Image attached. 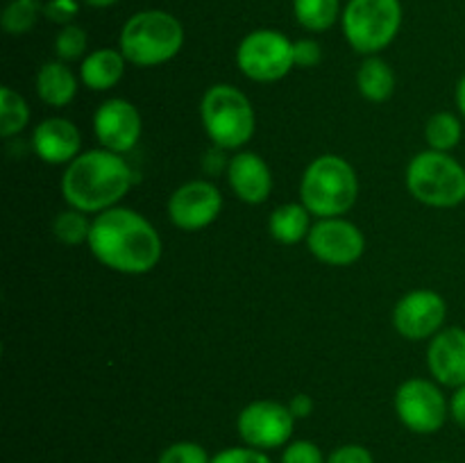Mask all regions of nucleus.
Listing matches in <instances>:
<instances>
[{"instance_id": "nucleus-26", "label": "nucleus", "mask_w": 465, "mask_h": 463, "mask_svg": "<svg viewBox=\"0 0 465 463\" xmlns=\"http://www.w3.org/2000/svg\"><path fill=\"white\" fill-rule=\"evenodd\" d=\"M91 222L84 212L80 209H66L59 212L53 221V234L62 241L64 245H80L89 243L91 234Z\"/></svg>"}, {"instance_id": "nucleus-34", "label": "nucleus", "mask_w": 465, "mask_h": 463, "mask_svg": "<svg viewBox=\"0 0 465 463\" xmlns=\"http://www.w3.org/2000/svg\"><path fill=\"white\" fill-rule=\"evenodd\" d=\"M450 418L465 429V384L454 389V395L450 398Z\"/></svg>"}, {"instance_id": "nucleus-10", "label": "nucleus", "mask_w": 465, "mask_h": 463, "mask_svg": "<svg viewBox=\"0 0 465 463\" xmlns=\"http://www.w3.org/2000/svg\"><path fill=\"white\" fill-rule=\"evenodd\" d=\"M295 429V418L289 404L275 399H254L241 409L236 418V431L248 448L268 449L286 448Z\"/></svg>"}, {"instance_id": "nucleus-7", "label": "nucleus", "mask_w": 465, "mask_h": 463, "mask_svg": "<svg viewBox=\"0 0 465 463\" xmlns=\"http://www.w3.org/2000/svg\"><path fill=\"white\" fill-rule=\"evenodd\" d=\"M343 34L352 50L361 54H377L393 44L402 27L400 0H348L341 14Z\"/></svg>"}, {"instance_id": "nucleus-21", "label": "nucleus", "mask_w": 465, "mask_h": 463, "mask_svg": "<svg viewBox=\"0 0 465 463\" xmlns=\"http://www.w3.org/2000/svg\"><path fill=\"white\" fill-rule=\"evenodd\" d=\"M309 216H312V212H309L302 202L280 204V207L271 213L268 230H271L272 239L280 241V243L295 245L309 236V230H312Z\"/></svg>"}, {"instance_id": "nucleus-18", "label": "nucleus", "mask_w": 465, "mask_h": 463, "mask_svg": "<svg viewBox=\"0 0 465 463\" xmlns=\"http://www.w3.org/2000/svg\"><path fill=\"white\" fill-rule=\"evenodd\" d=\"M127 59L121 50L98 48L82 59L80 77L82 84L91 91H109L125 75Z\"/></svg>"}, {"instance_id": "nucleus-14", "label": "nucleus", "mask_w": 465, "mask_h": 463, "mask_svg": "<svg viewBox=\"0 0 465 463\" xmlns=\"http://www.w3.org/2000/svg\"><path fill=\"white\" fill-rule=\"evenodd\" d=\"M141 113L130 100L109 98L95 109L94 113V132L100 145L112 153H130L141 139Z\"/></svg>"}, {"instance_id": "nucleus-37", "label": "nucleus", "mask_w": 465, "mask_h": 463, "mask_svg": "<svg viewBox=\"0 0 465 463\" xmlns=\"http://www.w3.org/2000/svg\"><path fill=\"white\" fill-rule=\"evenodd\" d=\"M80 3L89 5V7H95V9H104V7H112V5H116L118 0H80Z\"/></svg>"}, {"instance_id": "nucleus-5", "label": "nucleus", "mask_w": 465, "mask_h": 463, "mask_svg": "<svg viewBox=\"0 0 465 463\" xmlns=\"http://www.w3.org/2000/svg\"><path fill=\"white\" fill-rule=\"evenodd\" d=\"M204 132L216 148L239 150L254 136L257 118L248 95L232 84H213L200 103Z\"/></svg>"}, {"instance_id": "nucleus-16", "label": "nucleus", "mask_w": 465, "mask_h": 463, "mask_svg": "<svg viewBox=\"0 0 465 463\" xmlns=\"http://www.w3.org/2000/svg\"><path fill=\"white\" fill-rule=\"evenodd\" d=\"M80 130L66 118H45L32 134V148L41 162L50 166L71 163L80 154Z\"/></svg>"}, {"instance_id": "nucleus-33", "label": "nucleus", "mask_w": 465, "mask_h": 463, "mask_svg": "<svg viewBox=\"0 0 465 463\" xmlns=\"http://www.w3.org/2000/svg\"><path fill=\"white\" fill-rule=\"evenodd\" d=\"M327 463H375L372 458L371 449L363 448V445L350 443V445H341L336 448L334 452L327 457Z\"/></svg>"}, {"instance_id": "nucleus-9", "label": "nucleus", "mask_w": 465, "mask_h": 463, "mask_svg": "<svg viewBox=\"0 0 465 463\" xmlns=\"http://www.w3.org/2000/svg\"><path fill=\"white\" fill-rule=\"evenodd\" d=\"M395 413L413 434H436L450 416V402L436 381L411 377L395 390Z\"/></svg>"}, {"instance_id": "nucleus-35", "label": "nucleus", "mask_w": 465, "mask_h": 463, "mask_svg": "<svg viewBox=\"0 0 465 463\" xmlns=\"http://www.w3.org/2000/svg\"><path fill=\"white\" fill-rule=\"evenodd\" d=\"M289 409H291V413H293L295 420H300V418H309L313 413V399L309 398V395L298 393L291 398Z\"/></svg>"}, {"instance_id": "nucleus-2", "label": "nucleus", "mask_w": 465, "mask_h": 463, "mask_svg": "<svg viewBox=\"0 0 465 463\" xmlns=\"http://www.w3.org/2000/svg\"><path fill=\"white\" fill-rule=\"evenodd\" d=\"M132 168L123 154L107 148L89 150L73 159L62 175V195L68 207L103 213L116 207L132 189Z\"/></svg>"}, {"instance_id": "nucleus-38", "label": "nucleus", "mask_w": 465, "mask_h": 463, "mask_svg": "<svg viewBox=\"0 0 465 463\" xmlns=\"http://www.w3.org/2000/svg\"><path fill=\"white\" fill-rule=\"evenodd\" d=\"M436 463H450V461H436Z\"/></svg>"}, {"instance_id": "nucleus-6", "label": "nucleus", "mask_w": 465, "mask_h": 463, "mask_svg": "<svg viewBox=\"0 0 465 463\" xmlns=\"http://www.w3.org/2000/svg\"><path fill=\"white\" fill-rule=\"evenodd\" d=\"M407 189L418 202L450 209L465 202V168L450 153L425 150L407 166Z\"/></svg>"}, {"instance_id": "nucleus-1", "label": "nucleus", "mask_w": 465, "mask_h": 463, "mask_svg": "<svg viewBox=\"0 0 465 463\" xmlns=\"http://www.w3.org/2000/svg\"><path fill=\"white\" fill-rule=\"evenodd\" d=\"M89 250L109 271L143 275L157 266L163 245L148 218L134 209L112 207L91 222Z\"/></svg>"}, {"instance_id": "nucleus-32", "label": "nucleus", "mask_w": 465, "mask_h": 463, "mask_svg": "<svg viewBox=\"0 0 465 463\" xmlns=\"http://www.w3.org/2000/svg\"><path fill=\"white\" fill-rule=\"evenodd\" d=\"M293 62L300 68H313L322 62V48L316 39L293 41Z\"/></svg>"}, {"instance_id": "nucleus-24", "label": "nucleus", "mask_w": 465, "mask_h": 463, "mask_svg": "<svg viewBox=\"0 0 465 463\" xmlns=\"http://www.w3.org/2000/svg\"><path fill=\"white\" fill-rule=\"evenodd\" d=\"M27 123H30V107H27L25 98L16 94L12 86H3L0 89V134L3 139L23 132Z\"/></svg>"}, {"instance_id": "nucleus-29", "label": "nucleus", "mask_w": 465, "mask_h": 463, "mask_svg": "<svg viewBox=\"0 0 465 463\" xmlns=\"http://www.w3.org/2000/svg\"><path fill=\"white\" fill-rule=\"evenodd\" d=\"M280 463H327V458L312 440H291L282 452Z\"/></svg>"}, {"instance_id": "nucleus-23", "label": "nucleus", "mask_w": 465, "mask_h": 463, "mask_svg": "<svg viewBox=\"0 0 465 463\" xmlns=\"http://www.w3.org/2000/svg\"><path fill=\"white\" fill-rule=\"evenodd\" d=\"M463 125L459 116L452 112H439L430 116L425 125V139L430 143V150H439V153H450L461 143Z\"/></svg>"}, {"instance_id": "nucleus-11", "label": "nucleus", "mask_w": 465, "mask_h": 463, "mask_svg": "<svg viewBox=\"0 0 465 463\" xmlns=\"http://www.w3.org/2000/svg\"><path fill=\"white\" fill-rule=\"evenodd\" d=\"M307 245L318 261L327 266H352L366 252L363 232L345 218H321L312 225Z\"/></svg>"}, {"instance_id": "nucleus-15", "label": "nucleus", "mask_w": 465, "mask_h": 463, "mask_svg": "<svg viewBox=\"0 0 465 463\" xmlns=\"http://www.w3.org/2000/svg\"><path fill=\"white\" fill-rule=\"evenodd\" d=\"M427 368L439 384L459 386L465 384V330L448 327L431 336L427 348Z\"/></svg>"}, {"instance_id": "nucleus-17", "label": "nucleus", "mask_w": 465, "mask_h": 463, "mask_svg": "<svg viewBox=\"0 0 465 463\" xmlns=\"http://www.w3.org/2000/svg\"><path fill=\"white\" fill-rule=\"evenodd\" d=\"M227 182L236 198L248 204H262L271 198L272 172L257 153H239L227 163Z\"/></svg>"}, {"instance_id": "nucleus-12", "label": "nucleus", "mask_w": 465, "mask_h": 463, "mask_svg": "<svg viewBox=\"0 0 465 463\" xmlns=\"http://www.w3.org/2000/svg\"><path fill=\"white\" fill-rule=\"evenodd\" d=\"M223 209V195L207 180H191L177 186L168 198V216L182 232H198L212 225Z\"/></svg>"}, {"instance_id": "nucleus-3", "label": "nucleus", "mask_w": 465, "mask_h": 463, "mask_svg": "<svg viewBox=\"0 0 465 463\" xmlns=\"http://www.w3.org/2000/svg\"><path fill=\"white\" fill-rule=\"evenodd\" d=\"M184 45V25L163 9H143L130 16L118 36V50L127 64L150 68L177 57Z\"/></svg>"}, {"instance_id": "nucleus-30", "label": "nucleus", "mask_w": 465, "mask_h": 463, "mask_svg": "<svg viewBox=\"0 0 465 463\" xmlns=\"http://www.w3.org/2000/svg\"><path fill=\"white\" fill-rule=\"evenodd\" d=\"M212 463H272L266 452L243 445V448H225L212 457Z\"/></svg>"}, {"instance_id": "nucleus-13", "label": "nucleus", "mask_w": 465, "mask_h": 463, "mask_svg": "<svg viewBox=\"0 0 465 463\" xmlns=\"http://www.w3.org/2000/svg\"><path fill=\"white\" fill-rule=\"evenodd\" d=\"M448 304L443 295L431 289H416L400 298L393 309V327L409 340L431 339L443 327Z\"/></svg>"}, {"instance_id": "nucleus-28", "label": "nucleus", "mask_w": 465, "mask_h": 463, "mask_svg": "<svg viewBox=\"0 0 465 463\" xmlns=\"http://www.w3.org/2000/svg\"><path fill=\"white\" fill-rule=\"evenodd\" d=\"M157 463H212L207 449L193 440H177L159 454Z\"/></svg>"}, {"instance_id": "nucleus-4", "label": "nucleus", "mask_w": 465, "mask_h": 463, "mask_svg": "<svg viewBox=\"0 0 465 463\" xmlns=\"http://www.w3.org/2000/svg\"><path fill=\"white\" fill-rule=\"evenodd\" d=\"M359 195V180L352 163L339 154H321L304 171L300 202L318 218L343 216Z\"/></svg>"}, {"instance_id": "nucleus-19", "label": "nucleus", "mask_w": 465, "mask_h": 463, "mask_svg": "<svg viewBox=\"0 0 465 463\" xmlns=\"http://www.w3.org/2000/svg\"><path fill=\"white\" fill-rule=\"evenodd\" d=\"M36 94L48 107H66L77 94V77L62 59L45 62L36 73Z\"/></svg>"}, {"instance_id": "nucleus-25", "label": "nucleus", "mask_w": 465, "mask_h": 463, "mask_svg": "<svg viewBox=\"0 0 465 463\" xmlns=\"http://www.w3.org/2000/svg\"><path fill=\"white\" fill-rule=\"evenodd\" d=\"M41 14H44L41 0H9L0 16V25L12 36L27 34L36 25Z\"/></svg>"}, {"instance_id": "nucleus-36", "label": "nucleus", "mask_w": 465, "mask_h": 463, "mask_svg": "<svg viewBox=\"0 0 465 463\" xmlns=\"http://www.w3.org/2000/svg\"><path fill=\"white\" fill-rule=\"evenodd\" d=\"M457 107L461 112V116L465 118V75L459 80L457 84Z\"/></svg>"}, {"instance_id": "nucleus-22", "label": "nucleus", "mask_w": 465, "mask_h": 463, "mask_svg": "<svg viewBox=\"0 0 465 463\" xmlns=\"http://www.w3.org/2000/svg\"><path fill=\"white\" fill-rule=\"evenodd\" d=\"M295 21L309 32H325L339 21L341 0H293Z\"/></svg>"}, {"instance_id": "nucleus-27", "label": "nucleus", "mask_w": 465, "mask_h": 463, "mask_svg": "<svg viewBox=\"0 0 465 463\" xmlns=\"http://www.w3.org/2000/svg\"><path fill=\"white\" fill-rule=\"evenodd\" d=\"M86 45H89V36H86L84 27L75 25V23L64 25L57 32V36H54V54H57V59H62L66 64L84 57Z\"/></svg>"}, {"instance_id": "nucleus-20", "label": "nucleus", "mask_w": 465, "mask_h": 463, "mask_svg": "<svg viewBox=\"0 0 465 463\" xmlns=\"http://www.w3.org/2000/svg\"><path fill=\"white\" fill-rule=\"evenodd\" d=\"M357 89L371 103H386L395 91V73L389 62L371 54L357 71Z\"/></svg>"}, {"instance_id": "nucleus-8", "label": "nucleus", "mask_w": 465, "mask_h": 463, "mask_svg": "<svg viewBox=\"0 0 465 463\" xmlns=\"http://www.w3.org/2000/svg\"><path fill=\"white\" fill-rule=\"evenodd\" d=\"M236 64L252 82H277L295 68L293 41L280 30H254L241 39Z\"/></svg>"}, {"instance_id": "nucleus-31", "label": "nucleus", "mask_w": 465, "mask_h": 463, "mask_svg": "<svg viewBox=\"0 0 465 463\" xmlns=\"http://www.w3.org/2000/svg\"><path fill=\"white\" fill-rule=\"evenodd\" d=\"M77 12H80V0H48L44 5V16L62 27L71 25Z\"/></svg>"}]
</instances>
